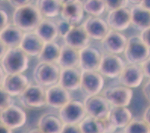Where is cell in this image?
I'll use <instances>...</instances> for the list:
<instances>
[{
    "mask_svg": "<svg viewBox=\"0 0 150 133\" xmlns=\"http://www.w3.org/2000/svg\"><path fill=\"white\" fill-rule=\"evenodd\" d=\"M42 17L37 6L29 3L15 8L13 14V24L24 32L33 31L43 19Z\"/></svg>",
    "mask_w": 150,
    "mask_h": 133,
    "instance_id": "1",
    "label": "cell"
},
{
    "mask_svg": "<svg viewBox=\"0 0 150 133\" xmlns=\"http://www.w3.org/2000/svg\"><path fill=\"white\" fill-rule=\"evenodd\" d=\"M28 56L20 46L9 48L1 58V68L7 74L24 73L29 66Z\"/></svg>",
    "mask_w": 150,
    "mask_h": 133,
    "instance_id": "2",
    "label": "cell"
},
{
    "mask_svg": "<svg viewBox=\"0 0 150 133\" xmlns=\"http://www.w3.org/2000/svg\"><path fill=\"white\" fill-rule=\"evenodd\" d=\"M61 68L57 63L40 61L33 70V79L37 84L50 87L59 83Z\"/></svg>",
    "mask_w": 150,
    "mask_h": 133,
    "instance_id": "3",
    "label": "cell"
},
{
    "mask_svg": "<svg viewBox=\"0 0 150 133\" xmlns=\"http://www.w3.org/2000/svg\"><path fill=\"white\" fill-rule=\"evenodd\" d=\"M124 53L129 64H141L150 56V49L140 36H134L128 39Z\"/></svg>",
    "mask_w": 150,
    "mask_h": 133,
    "instance_id": "4",
    "label": "cell"
},
{
    "mask_svg": "<svg viewBox=\"0 0 150 133\" xmlns=\"http://www.w3.org/2000/svg\"><path fill=\"white\" fill-rule=\"evenodd\" d=\"M18 97L19 101L28 109H37L47 104L46 90L40 85H29Z\"/></svg>",
    "mask_w": 150,
    "mask_h": 133,
    "instance_id": "5",
    "label": "cell"
},
{
    "mask_svg": "<svg viewBox=\"0 0 150 133\" xmlns=\"http://www.w3.org/2000/svg\"><path fill=\"white\" fill-rule=\"evenodd\" d=\"M83 104L85 106L86 114L95 118H106L109 115L111 107L108 101L103 95H88L85 99Z\"/></svg>",
    "mask_w": 150,
    "mask_h": 133,
    "instance_id": "6",
    "label": "cell"
},
{
    "mask_svg": "<svg viewBox=\"0 0 150 133\" xmlns=\"http://www.w3.org/2000/svg\"><path fill=\"white\" fill-rule=\"evenodd\" d=\"M59 115L63 123L79 124L86 117L84 104L80 101L71 100L60 108Z\"/></svg>",
    "mask_w": 150,
    "mask_h": 133,
    "instance_id": "7",
    "label": "cell"
},
{
    "mask_svg": "<svg viewBox=\"0 0 150 133\" xmlns=\"http://www.w3.org/2000/svg\"><path fill=\"white\" fill-rule=\"evenodd\" d=\"M125 68V62L121 57L115 54L108 53L102 57L98 70L104 77L114 79L121 75Z\"/></svg>",
    "mask_w": 150,
    "mask_h": 133,
    "instance_id": "8",
    "label": "cell"
},
{
    "mask_svg": "<svg viewBox=\"0 0 150 133\" xmlns=\"http://www.w3.org/2000/svg\"><path fill=\"white\" fill-rule=\"evenodd\" d=\"M103 96L113 107H127L131 102L134 91L125 86L109 87L103 91Z\"/></svg>",
    "mask_w": 150,
    "mask_h": 133,
    "instance_id": "9",
    "label": "cell"
},
{
    "mask_svg": "<svg viewBox=\"0 0 150 133\" xmlns=\"http://www.w3.org/2000/svg\"><path fill=\"white\" fill-rule=\"evenodd\" d=\"M104 84L103 76L99 70H82L81 88L87 95L99 94Z\"/></svg>",
    "mask_w": 150,
    "mask_h": 133,
    "instance_id": "10",
    "label": "cell"
},
{
    "mask_svg": "<svg viewBox=\"0 0 150 133\" xmlns=\"http://www.w3.org/2000/svg\"><path fill=\"white\" fill-rule=\"evenodd\" d=\"M1 122L11 129H16L22 127L27 122V114L25 111L18 106H10L6 109L1 110Z\"/></svg>",
    "mask_w": 150,
    "mask_h": 133,
    "instance_id": "11",
    "label": "cell"
},
{
    "mask_svg": "<svg viewBox=\"0 0 150 133\" xmlns=\"http://www.w3.org/2000/svg\"><path fill=\"white\" fill-rule=\"evenodd\" d=\"M107 24L111 30H125L131 25V11L127 7L111 10L107 15Z\"/></svg>",
    "mask_w": 150,
    "mask_h": 133,
    "instance_id": "12",
    "label": "cell"
},
{
    "mask_svg": "<svg viewBox=\"0 0 150 133\" xmlns=\"http://www.w3.org/2000/svg\"><path fill=\"white\" fill-rule=\"evenodd\" d=\"M144 72L141 64H129L125 66L118 80L123 86L134 89L140 86L144 79Z\"/></svg>",
    "mask_w": 150,
    "mask_h": 133,
    "instance_id": "13",
    "label": "cell"
},
{
    "mask_svg": "<svg viewBox=\"0 0 150 133\" xmlns=\"http://www.w3.org/2000/svg\"><path fill=\"white\" fill-rule=\"evenodd\" d=\"M84 12L83 2L81 0H68L62 4L61 16L71 25L76 26L82 21Z\"/></svg>",
    "mask_w": 150,
    "mask_h": 133,
    "instance_id": "14",
    "label": "cell"
},
{
    "mask_svg": "<svg viewBox=\"0 0 150 133\" xmlns=\"http://www.w3.org/2000/svg\"><path fill=\"white\" fill-rule=\"evenodd\" d=\"M128 39L120 31L110 30L108 34L102 40L103 47L108 53L119 55L125 51Z\"/></svg>",
    "mask_w": 150,
    "mask_h": 133,
    "instance_id": "15",
    "label": "cell"
},
{
    "mask_svg": "<svg viewBox=\"0 0 150 133\" xmlns=\"http://www.w3.org/2000/svg\"><path fill=\"white\" fill-rule=\"evenodd\" d=\"M71 100V97L69 91L59 83L50 86L46 89L47 105L51 108L60 109Z\"/></svg>",
    "mask_w": 150,
    "mask_h": 133,
    "instance_id": "16",
    "label": "cell"
},
{
    "mask_svg": "<svg viewBox=\"0 0 150 133\" xmlns=\"http://www.w3.org/2000/svg\"><path fill=\"white\" fill-rule=\"evenodd\" d=\"M29 86L28 77L23 73L7 74L1 88L7 91L13 97L19 96Z\"/></svg>",
    "mask_w": 150,
    "mask_h": 133,
    "instance_id": "17",
    "label": "cell"
},
{
    "mask_svg": "<svg viewBox=\"0 0 150 133\" xmlns=\"http://www.w3.org/2000/svg\"><path fill=\"white\" fill-rule=\"evenodd\" d=\"M90 39L96 40H103L110 31L107 22L99 17H89L83 24Z\"/></svg>",
    "mask_w": 150,
    "mask_h": 133,
    "instance_id": "18",
    "label": "cell"
},
{
    "mask_svg": "<svg viewBox=\"0 0 150 133\" xmlns=\"http://www.w3.org/2000/svg\"><path fill=\"white\" fill-rule=\"evenodd\" d=\"M99 50L92 46H86L80 50V67L82 70H98L102 61Z\"/></svg>",
    "mask_w": 150,
    "mask_h": 133,
    "instance_id": "19",
    "label": "cell"
},
{
    "mask_svg": "<svg viewBox=\"0 0 150 133\" xmlns=\"http://www.w3.org/2000/svg\"><path fill=\"white\" fill-rule=\"evenodd\" d=\"M63 39L65 44L78 50L89 46L90 40V37L83 25L73 26Z\"/></svg>",
    "mask_w": 150,
    "mask_h": 133,
    "instance_id": "20",
    "label": "cell"
},
{
    "mask_svg": "<svg viewBox=\"0 0 150 133\" xmlns=\"http://www.w3.org/2000/svg\"><path fill=\"white\" fill-rule=\"evenodd\" d=\"M81 74L82 72L77 68H63L59 83L68 91H75L81 88Z\"/></svg>",
    "mask_w": 150,
    "mask_h": 133,
    "instance_id": "21",
    "label": "cell"
},
{
    "mask_svg": "<svg viewBox=\"0 0 150 133\" xmlns=\"http://www.w3.org/2000/svg\"><path fill=\"white\" fill-rule=\"evenodd\" d=\"M44 45L45 42L35 31H29L24 33L20 47L29 56H38Z\"/></svg>",
    "mask_w": 150,
    "mask_h": 133,
    "instance_id": "22",
    "label": "cell"
},
{
    "mask_svg": "<svg viewBox=\"0 0 150 133\" xmlns=\"http://www.w3.org/2000/svg\"><path fill=\"white\" fill-rule=\"evenodd\" d=\"M24 31L14 24H8L0 30V39L8 49L19 47L24 37Z\"/></svg>",
    "mask_w": 150,
    "mask_h": 133,
    "instance_id": "23",
    "label": "cell"
},
{
    "mask_svg": "<svg viewBox=\"0 0 150 133\" xmlns=\"http://www.w3.org/2000/svg\"><path fill=\"white\" fill-rule=\"evenodd\" d=\"M57 64L62 69L77 68L80 66V50L67 44L61 47V52Z\"/></svg>",
    "mask_w": 150,
    "mask_h": 133,
    "instance_id": "24",
    "label": "cell"
},
{
    "mask_svg": "<svg viewBox=\"0 0 150 133\" xmlns=\"http://www.w3.org/2000/svg\"><path fill=\"white\" fill-rule=\"evenodd\" d=\"M63 125L59 115L52 113H43L38 121V127L45 133H62Z\"/></svg>",
    "mask_w": 150,
    "mask_h": 133,
    "instance_id": "25",
    "label": "cell"
},
{
    "mask_svg": "<svg viewBox=\"0 0 150 133\" xmlns=\"http://www.w3.org/2000/svg\"><path fill=\"white\" fill-rule=\"evenodd\" d=\"M131 11V26L138 30L143 31L150 27V10L141 5H135Z\"/></svg>",
    "mask_w": 150,
    "mask_h": 133,
    "instance_id": "26",
    "label": "cell"
},
{
    "mask_svg": "<svg viewBox=\"0 0 150 133\" xmlns=\"http://www.w3.org/2000/svg\"><path fill=\"white\" fill-rule=\"evenodd\" d=\"M34 31L45 42L55 41L59 36L56 23L47 18L42 19Z\"/></svg>",
    "mask_w": 150,
    "mask_h": 133,
    "instance_id": "27",
    "label": "cell"
},
{
    "mask_svg": "<svg viewBox=\"0 0 150 133\" xmlns=\"http://www.w3.org/2000/svg\"><path fill=\"white\" fill-rule=\"evenodd\" d=\"M108 117L117 129H123L130 122L133 115L127 107H113L111 108Z\"/></svg>",
    "mask_w": 150,
    "mask_h": 133,
    "instance_id": "28",
    "label": "cell"
},
{
    "mask_svg": "<svg viewBox=\"0 0 150 133\" xmlns=\"http://www.w3.org/2000/svg\"><path fill=\"white\" fill-rule=\"evenodd\" d=\"M36 6L42 16L47 18L59 16L62 8L60 0H37Z\"/></svg>",
    "mask_w": 150,
    "mask_h": 133,
    "instance_id": "29",
    "label": "cell"
},
{
    "mask_svg": "<svg viewBox=\"0 0 150 133\" xmlns=\"http://www.w3.org/2000/svg\"><path fill=\"white\" fill-rule=\"evenodd\" d=\"M61 52V46L57 42H45L42 51L37 56L40 61L57 63Z\"/></svg>",
    "mask_w": 150,
    "mask_h": 133,
    "instance_id": "30",
    "label": "cell"
},
{
    "mask_svg": "<svg viewBox=\"0 0 150 133\" xmlns=\"http://www.w3.org/2000/svg\"><path fill=\"white\" fill-rule=\"evenodd\" d=\"M79 126L81 133H103L104 131L103 120L89 115L79 123Z\"/></svg>",
    "mask_w": 150,
    "mask_h": 133,
    "instance_id": "31",
    "label": "cell"
},
{
    "mask_svg": "<svg viewBox=\"0 0 150 133\" xmlns=\"http://www.w3.org/2000/svg\"><path fill=\"white\" fill-rule=\"evenodd\" d=\"M83 8L85 12L89 15L99 17L105 11L106 6L104 0H84Z\"/></svg>",
    "mask_w": 150,
    "mask_h": 133,
    "instance_id": "32",
    "label": "cell"
},
{
    "mask_svg": "<svg viewBox=\"0 0 150 133\" xmlns=\"http://www.w3.org/2000/svg\"><path fill=\"white\" fill-rule=\"evenodd\" d=\"M123 132L125 133H150V126L143 119L134 118L123 128Z\"/></svg>",
    "mask_w": 150,
    "mask_h": 133,
    "instance_id": "33",
    "label": "cell"
},
{
    "mask_svg": "<svg viewBox=\"0 0 150 133\" xmlns=\"http://www.w3.org/2000/svg\"><path fill=\"white\" fill-rule=\"evenodd\" d=\"M11 95L7 91L1 88L0 89V108L1 110L6 109L10 106L14 104V100Z\"/></svg>",
    "mask_w": 150,
    "mask_h": 133,
    "instance_id": "34",
    "label": "cell"
},
{
    "mask_svg": "<svg viewBox=\"0 0 150 133\" xmlns=\"http://www.w3.org/2000/svg\"><path fill=\"white\" fill-rule=\"evenodd\" d=\"M104 1L106 6V8L109 11L126 7L127 4L128 3L127 0H104Z\"/></svg>",
    "mask_w": 150,
    "mask_h": 133,
    "instance_id": "35",
    "label": "cell"
},
{
    "mask_svg": "<svg viewBox=\"0 0 150 133\" xmlns=\"http://www.w3.org/2000/svg\"><path fill=\"white\" fill-rule=\"evenodd\" d=\"M58 30H59V33L60 37H64L67 33L69 32V30L71 29L73 25L70 24L69 22L64 19H61L59 21L56 22Z\"/></svg>",
    "mask_w": 150,
    "mask_h": 133,
    "instance_id": "36",
    "label": "cell"
},
{
    "mask_svg": "<svg viewBox=\"0 0 150 133\" xmlns=\"http://www.w3.org/2000/svg\"><path fill=\"white\" fill-rule=\"evenodd\" d=\"M62 133H81L79 124L64 123Z\"/></svg>",
    "mask_w": 150,
    "mask_h": 133,
    "instance_id": "37",
    "label": "cell"
},
{
    "mask_svg": "<svg viewBox=\"0 0 150 133\" xmlns=\"http://www.w3.org/2000/svg\"><path fill=\"white\" fill-rule=\"evenodd\" d=\"M103 126H104V131L103 133H111L115 132L117 128L116 127V126L113 122H112V120H110V118L108 117H107L106 118L103 119Z\"/></svg>",
    "mask_w": 150,
    "mask_h": 133,
    "instance_id": "38",
    "label": "cell"
},
{
    "mask_svg": "<svg viewBox=\"0 0 150 133\" xmlns=\"http://www.w3.org/2000/svg\"><path fill=\"white\" fill-rule=\"evenodd\" d=\"M0 30H3L4 28L8 25V16L7 13L4 10H0Z\"/></svg>",
    "mask_w": 150,
    "mask_h": 133,
    "instance_id": "39",
    "label": "cell"
},
{
    "mask_svg": "<svg viewBox=\"0 0 150 133\" xmlns=\"http://www.w3.org/2000/svg\"><path fill=\"white\" fill-rule=\"evenodd\" d=\"M8 1L10 5L15 8L28 5L31 2V0H8Z\"/></svg>",
    "mask_w": 150,
    "mask_h": 133,
    "instance_id": "40",
    "label": "cell"
},
{
    "mask_svg": "<svg viewBox=\"0 0 150 133\" xmlns=\"http://www.w3.org/2000/svg\"><path fill=\"white\" fill-rule=\"evenodd\" d=\"M141 66L143 68L145 77H147L148 79H150V56L141 64Z\"/></svg>",
    "mask_w": 150,
    "mask_h": 133,
    "instance_id": "41",
    "label": "cell"
},
{
    "mask_svg": "<svg viewBox=\"0 0 150 133\" xmlns=\"http://www.w3.org/2000/svg\"><path fill=\"white\" fill-rule=\"evenodd\" d=\"M140 37L141 38L143 39V40L144 41L145 43L146 44L150 49V27L141 31Z\"/></svg>",
    "mask_w": 150,
    "mask_h": 133,
    "instance_id": "42",
    "label": "cell"
},
{
    "mask_svg": "<svg viewBox=\"0 0 150 133\" xmlns=\"http://www.w3.org/2000/svg\"><path fill=\"white\" fill-rule=\"evenodd\" d=\"M143 93L146 99L150 102V79L149 80L145 82L143 87Z\"/></svg>",
    "mask_w": 150,
    "mask_h": 133,
    "instance_id": "43",
    "label": "cell"
},
{
    "mask_svg": "<svg viewBox=\"0 0 150 133\" xmlns=\"http://www.w3.org/2000/svg\"><path fill=\"white\" fill-rule=\"evenodd\" d=\"M143 120L150 126V105L147 107L143 113Z\"/></svg>",
    "mask_w": 150,
    "mask_h": 133,
    "instance_id": "44",
    "label": "cell"
},
{
    "mask_svg": "<svg viewBox=\"0 0 150 133\" xmlns=\"http://www.w3.org/2000/svg\"><path fill=\"white\" fill-rule=\"evenodd\" d=\"M12 130L13 129H10L6 125L0 122V132L1 133H11L12 132Z\"/></svg>",
    "mask_w": 150,
    "mask_h": 133,
    "instance_id": "45",
    "label": "cell"
},
{
    "mask_svg": "<svg viewBox=\"0 0 150 133\" xmlns=\"http://www.w3.org/2000/svg\"><path fill=\"white\" fill-rule=\"evenodd\" d=\"M0 48H1V49H0L1 50V51H0V55H0V57L2 58V57L4 56V55L6 53V51H7L8 48L2 42H1V43H0Z\"/></svg>",
    "mask_w": 150,
    "mask_h": 133,
    "instance_id": "46",
    "label": "cell"
},
{
    "mask_svg": "<svg viewBox=\"0 0 150 133\" xmlns=\"http://www.w3.org/2000/svg\"><path fill=\"white\" fill-rule=\"evenodd\" d=\"M140 5L147 9L150 10V0H143Z\"/></svg>",
    "mask_w": 150,
    "mask_h": 133,
    "instance_id": "47",
    "label": "cell"
},
{
    "mask_svg": "<svg viewBox=\"0 0 150 133\" xmlns=\"http://www.w3.org/2000/svg\"><path fill=\"white\" fill-rule=\"evenodd\" d=\"M142 1H143V0H127V2L133 4L134 6H135V5H140Z\"/></svg>",
    "mask_w": 150,
    "mask_h": 133,
    "instance_id": "48",
    "label": "cell"
},
{
    "mask_svg": "<svg viewBox=\"0 0 150 133\" xmlns=\"http://www.w3.org/2000/svg\"><path fill=\"white\" fill-rule=\"evenodd\" d=\"M61 2H62V3H64L65 2H67V1H68V0H60Z\"/></svg>",
    "mask_w": 150,
    "mask_h": 133,
    "instance_id": "49",
    "label": "cell"
},
{
    "mask_svg": "<svg viewBox=\"0 0 150 133\" xmlns=\"http://www.w3.org/2000/svg\"><path fill=\"white\" fill-rule=\"evenodd\" d=\"M2 1H5V0H1V2H2Z\"/></svg>",
    "mask_w": 150,
    "mask_h": 133,
    "instance_id": "50",
    "label": "cell"
}]
</instances>
